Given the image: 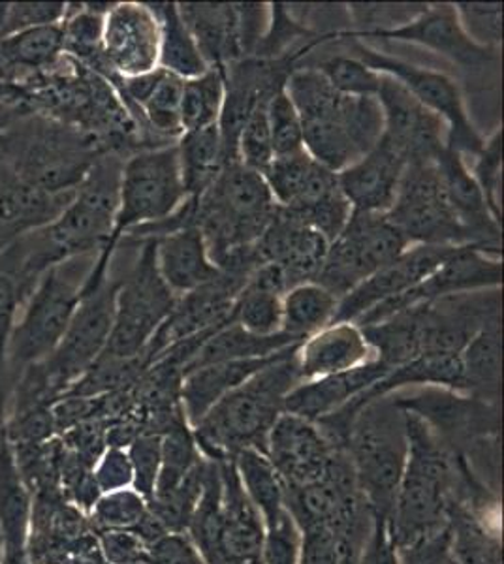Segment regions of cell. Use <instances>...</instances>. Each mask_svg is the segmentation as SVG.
<instances>
[{
    "label": "cell",
    "instance_id": "cell-60",
    "mask_svg": "<svg viewBox=\"0 0 504 564\" xmlns=\"http://www.w3.org/2000/svg\"><path fill=\"white\" fill-rule=\"evenodd\" d=\"M2 558H4V542H2V534H0V564H2Z\"/></svg>",
    "mask_w": 504,
    "mask_h": 564
},
{
    "label": "cell",
    "instance_id": "cell-42",
    "mask_svg": "<svg viewBox=\"0 0 504 564\" xmlns=\"http://www.w3.org/2000/svg\"><path fill=\"white\" fill-rule=\"evenodd\" d=\"M314 166L317 161H313L307 151L288 156H275L262 172L264 181L274 196L275 206L281 209L296 206L305 191Z\"/></svg>",
    "mask_w": 504,
    "mask_h": 564
},
{
    "label": "cell",
    "instance_id": "cell-53",
    "mask_svg": "<svg viewBox=\"0 0 504 564\" xmlns=\"http://www.w3.org/2000/svg\"><path fill=\"white\" fill-rule=\"evenodd\" d=\"M106 564H146L148 545L132 531L95 532Z\"/></svg>",
    "mask_w": 504,
    "mask_h": 564
},
{
    "label": "cell",
    "instance_id": "cell-39",
    "mask_svg": "<svg viewBox=\"0 0 504 564\" xmlns=\"http://www.w3.org/2000/svg\"><path fill=\"white\" fill-rule=\"evenodd\" d=\"M448 525L455 564H501V545L492 539L473 513L452 500L448 508Z\"/></svg>",
    "mask_w": 504,
    "mask_h": 564
},
{
    "label": "cell",
    "instance_id": "cell-30",
    "mask_svg": "<svg viewBox=\"0 0 504 564\" xmlns=\"http://www.w3.org/2000/svg\"><path fill=\"white\" fill-rule=\"evenodd\" d=\"M31 521L32 491L21 476L12 446L4 435L0 443V534L4 553H26Z\"/></svg>",
    "mask_w": 504,
    "mask_h": 564
},
{
    "label": "cell",
    "instance_id": "cell-41",
    "mask_svg": "<svg viewBox=\"0 0 504 564\" xmlns=\"http://www.w3.org/2000/svg\"><path fill=\"white\" fill-rule=\"evenodd\" d=\"M428 4H348L346 12L354 23L352 31H341L345 36L362 42L365 39H375L378 34L396 31L415 21Z\"/></svg>",
    "mask_w": 504,
    "mask_h": 564
},
{
    "label": "cell",
    "instance_id": "cell-37",
    "mask_svg": "<svg viewBox=\"0 0 504 564\" xmlns=\"http://www.w3.org/2000/svg\"><path fill=\"white\" fill-rule=\"evenodd\" d=\"M339 300L317 282H303L282 295V334L305 340L330 326L337 311Z\"/></svg>",
    "mask_w": 504,
    "mask_h": 564
},
{
    "label": "cell",
    "instance_id": "cell-12",
    "mask_svg": "<svg viewBox=\"0 0 504 564\" xmlns=\"http://www.w3.org/2000/svg\"><path fill=\"white\" fill-rule=\"evenodd\" d=\"M386 215L410 245H473L448 204L437 162L407 164L396 202Z\"/></svg>",
    "mask_w": 504,
    "mask_h": 564
},
{
    "label": "cell",
    "instance_id": "cell-7",
    "mask_svg": "<svg viewBox=\"0 0 504 564\" xmlns=\"http://www.w3.org/2000/svg\"><path fill=\"white\" fill-rule=\"evenodd\" d=\"M95 260L96 257L72 258L40 276L8 340L7 367L12 384L25 367L44 361L58 347L82 302L85 281Z\"/></svg>",
    "mask_w": 504,
    "mask_h": 564
},
{
    "label": "cell",
    "instance_id": "cell-11",
    "mask_svg": "<svg viewBox=\"0 0 504 564\" xmlns=\"http://www.w3.org/2000/svg\"><path fill=\"white\" fill-rule=\"evenodd\" d=\"M409 247L386 213L352 212L343 231L328 247L314 282L343 300L360 282L394 262Z\"/></svg>",
    "mask_w": 504,
    "mask_h": 564
},
{
    "label": "cell",
    "instance_id": "cell-16",
    "mask_svg": "<svg viewBox=\"0 0 504 564\" xmlns=\"http://www.w3.org/2000/svg\"><path fill=\"white\" fill-rule=\"evenodd\" d=\"M103 53L116 76H143L159 68L160 23L151 4L116 2L104 18Z\"/></svg>",
    "mask_w": 504,
    "mask_h": 564
},
{
    "label": "cell",
    "instance_id": "cell-43",
    "mask_svg": "<svg viewBox=\"0 0 504 564\" xmlns=\"http://www.w3.org/2000/svg\"><path fill=\"white\" fill-rule=\"evenodd\" d=\"M148 510V500L136 494L135 489H119L100 495L87 518L95 532L132 531L146 518Z\"/></svg>",
    "mask_w": 504,
    "mask_h": 564
},
{
    "label": "cell",
    "instance_id": "cell-6",
    "mask_svg": "<svg viewBox=\"0 0 504 564\" xmlns=\"http://www.w3.org/2000/svg\"><path fill=\"white\" fill-rule=\"evenodd\" d=\"M194 199L192 226L204 234L215 265L262 238L277 206L262 174L242 162L226 164L223 174Z\"/></svg>",
    "mask_w": 504,
    "mask_h": 564
},
{
    "label": "cell",
    "instance_id": "cell-20",
    "mask_svg": "<svg viewBox=\"0 0 504 564\" xmlns=\"http://www.w3.org/2000/svg\"><path fill=\"white\" fill-rule=\"evenodd\" d=\"M337 449L317 423L282 412L269 431L266 456L285 486L298 488L322 480Z\"/></svg>",
    "mask_w": 504,
    "mask_h": 564
},
{
    "label": "cell",
    "instance_id": "cell-59",
    "mask_svg": "<svg viewBox=\"0 0 504 564\" xmlns=\"http://www.w3.org/2000/svg\"><path fill=\"white\" fill-rule=\"evenodd\" d=\"M8 399H10L8 393H0V443H2V438L7 435L4 427H7Z\"/></svg>",
    "mask_w": 504,
    "mask_h": 564
},
{
    "label": "cell",
    "instance_id": "cell-2",
    "mask_svg": "<svg viewBox=\"0 0 504 564\" xmlns=\"http://www.w3.org/2000/svg\"><path fill=\"white\" fill-rule=\"evenodd\" d=\"M296 352L256 372L192 427L205 459L232 462L242 449L249 448L266 454L269 431L285 412V399L301 382Z\"/></svg>",
    "mask_w": 504,
    "mask_h": 564
},
{
    "label": "cell",
    "instance_id": "cell-14",
    "mask_svg": "<svg viewBox=\"0 0 504 564\" xmlns=\"http://www.w3.org/2000/svg\"><path fill=\"white\" fill-rule=\"evenodd\" d=\"M503 286V257L492 254L479 245H461L452 254L415 289L380 303L360 321L357 327L371 326L396 315L405 308L431 303L447 295L474 292V290L501 289Z\"/></svg>",
    "mask_w": 504,
    "mask_h": 564
},
{
    "label": "cell",
    "instance_id": "cell-45",
    "mask_svg": "<svg viewBox=\"0 0 504 564\" xmlns=\"http://www.w3.org/2000/svg\"><path fill=\"white\" fill-rule=\"evenodd\" d=\"M268 122L275 156H288L305 151L301 117L285 87L269 98Z\"/></svg>",
    "mask_w": 504,
    "mask_h": 564
},
{
    "label": "cell",
    "instance_id": "cell-4",
    "mask_svg": "<svg viewBox=\"0 0 504 564\" xmlns=\"http://www.w3.org/2000/svg\"><path fill=\"white\" fill-rule=\"evenodd\" d=\"M186 198L175 143L128 154L122 164L119 212L114 234L108 245L98 252L85 281V289H96L108 281L109 265L127 234L167 220L185 204Z\"/></svg>",
    "mask_w": 504,
    "mask_h": 564
},
{
    "label": "cell",
    "instance_id": "cell-1",
    "mask_svg": "<svg viewBox=\"0 0 504 564\" xmlns=\"http://www.w3.org/2000/svg\"><path fill=\"white\" fill-rule=\"evenodd\" d=\"M108 153L90 135L21 106L0 129V164L47 193H71Z\"/></svg>",
    "mask_w": 504,
    "mask_h": 564
},
{
    "label": "cell",
    "instance_id": "cell-56",
    "mask_svg": "<svg viewBox=\"0 0 504 564\" xmlns=\"http://www.w3.org/2000/svg\"><path fill=\"white\" fill-rule=\"evenodd\" d=\"M357 564H399L396 544L389 534L388 521L373 520V529L365 540Z\"/></svg>",
    "mask_w": 504,
    "mask_h": 564
},
{
    "label": "cell",
    "instance_id": "cell-49",
    "mask_svg": "<svg viewBox=\"0 0 504 564\" xmlns=\"http://www.w3.org/2000/svg\"><path fill=\"white\" fill-rule=\"evenodd\" d=\"M127 454L135 476L132 489L149 502L162 465V436L157 433H141L130 443Z\"/></svg>",
    "mask_w": 504,
    "mask_h": 564
},
{
    "label": "cell",
    "instance_id": "cell-36",
    "mask_svg": "<svg viewBox=\"0 0 504 564\" xmlns=\"http://www.w3.org/2000/svg\"><path fill=\"white\" fill-rule=\"evenodd\" d=\"M501 343V322H493L484 329H480L461 350V366L469 395L498 403Z\"/></svg>",
    "mask_w": 504,
    "mask_h": 564
},
{
    "label": "cell",
    "instance_id": "cell-15",
    "mask_svg": "<svg viewBox=\"0 0 504 564\" xmlns=\"http://www.w3.org/2000/svg\"><path fill=\"white\" fill-rule=\"evenodd\" d=\"M396 403L403 411L412 412L433 430L448 448L460 454L461 446L476 444L501 430L498 403L474 395H461L447 388H426L409 398L397 395Z\"/></svg>",
    "mask_w": 504,
    "mask_h": 564
},
{
    "label": "cell",
    "instance_id": "cell-34",
    "mask_svg": "<svg viewBox=\"0 0 504 564\" xmlns=\"http://www.w3.org/2000/svg\"><path fill=\"white\" fill-rule=\"evenodd\" d=\"M160 23L159 68L181 79H192L210 70L189 26L181 18L178 2L151 4Z\"/></svg>",
    "mask_w": 504,
    "mask_h": 564
},
{
    "label": "cell",
    "instance_id": "cell-51",
    "mask_svg": "<svg viewBox=\"0 0 504 564\" xmlns=\"http://www.w3.org/2000/svg\"><path fill=\"white\" fill-rule=\"evenodd\" d=\"M300 527L287 510L274 525L266 527L262 564H300Z\"/></svg>",
    "mask_w": 504,
    "mask_h": 564
},
{
    "label": "cell",
    "instance_id": "cell-58",
    "mask_svg": "<svg viewBox=\"0 0 504 564\" xmlns=\"http://www.w3.org/2000/svg\"><path fill=\"white\" fill-rule=\"evenodd\" d=\"M20 108L21 104H0V129L15 116V111Z\"/></svg>",
    "mask_w": 504,
    "mask_h": 564
},
{
    "label": "cell",
    "instance_id": "cell-35",
    "mask_svg": "<svg viewBox=\"0 0 504 564\" xmlns=\"http://www.w3.org/2000/svg\"><path fill=\"white\" fill-rule=\"evenodd\" d=\"M232 462L245 494L262 516L264 527L274 525L287 512V488L281 476L275 470L268 456L258 449H242Z\"/></svg>",
    "mask_w": 504,
    "mask_h": 564
},
{
    "label": "cell",
    "instance_id": "cell-57",
    "mask_svg": "<svg viewBox=\"0 0 504 564\" xmlns=\"http://www.w3.org/2000/svg\"><path fill=\"white\" fill-rule=\"evenodd\" d=\"M21 97H23L21 87L0 82V104H21Z\"/></svg>",
    "mask_w": 504,
    "mask_h": 564
},
{
    "label": "cell",
    "instance_id": "cell-33",
    "mask_svg": "<svg viewBox=\"0 0 504 564\" xmlns=\"http://www.w3.org/2000/svg\"><path fill=\"white\" fill-rule=\"evenodd\" d=\"M360 329L364 332L375 359L388 369L421 356V305L405 308Z\"/></svg>",
    "mask_w": 504,
    "mask_h": 564
},
{
    "label": "cell",
    "instance_id": "cell-23",
    "mask_svg": "<svg viewBox=\"0 0 504 564\" xmlns=\"http://www.w3.org/2000/svg\"><path fill=\"white\" fill-rule=\"evenodd\" d=\"M435 162L439 167L442 191L447 194L448 204L452 207L453 215L460 220V225L465 228L473 245H479L492 254L503 257L501 225L487 209L484 194L476 185L465 159L447 148Z\"/></svg>",
    "mask_w": 504,
    "mask_h": 564
},
{
    "label": "cell",
    "instance_id": "cell-29",
    "mask_svg": "<svg viewBox=\"0 0 504 564\" xmlns=\"http://www.w3.org/2000/svg\"><path fill=\"white\" fill-rule=\"evenodd\" d=\"M178 7L210 68L224 70L243 58L236 4L178 2Z\"/></svg>",
    "mask_w": 504,
    "mask_h": 564
},
{
    "label": "cell",
    "instance_id": "cell-27",
    "mask_svg": "<svg viewBox=\"0 0 504 564\" xmlns=\"http://www.w3.org/2000/svg\"><path fill=\"white\" fill-rule=\"evenodd\" d=\"M300 345L268 356V358L221 361V364H211V366L186 372L181 380L179 399H181V406H183L189 425L194 427L224 395H228L230 391L245 384L247 380L255 377L256 372L262 371L275 361H281V359L292 356Z\"/></svg>",
    "mask_w": 504,
    "mask_h": 564
},
{
    "label": "cell",
    "instance_id": "cell-48",
    "mask_svg": "<svg viewBox=\"0 0 504 564\" xmlns=\"http://www.w3.org/2000/svg\"><path fill=\"white\" fill-rule=\"evenodd\" d=\"M64 2H8L0 4V39L44 26H57L66 18Z\"/></svg>",
    "mask_w": 504,
    "mask_h": 564
},
{
    "label": "cell",
    "instance_id": "cell-18",
    "mask_svg": "<svg viewBox=\"0 0 504 564\" xmlns=\"http://www.w3.org/2000/svg\"><path fill=\"white\" fill-rule=\"evenodd\" d=\"M375 39L421 45L429 52L448 58L450 63L469 74L490 70L501 61L498 50L484 47L469 39V34L461 25L455 4L447 2L428 4V8L415 21H410L409 25L378 34Z\"/></svg>",
    "mask_w": 504,
    "mask_h": 564
},
{
    "label": "cell",
    "instance_id": "cell-9",
    "mask_svg": "<svg viewBox=\"0 0 504 564\" xmlns=\"http://www.w3.org/2000/svg\"><path fill=\"white\" fill-rule=\"evenodd\" d=\"M140 243L135 268L119 281L114 329L103 352L109 358H136L146 352L154 334L178 305V295L160 276L154 239H143Z\"/></svg>",
    "mask_w": 504,
    "mask_h": 564
},
{
    "label": "cell",
    "instance_id": "cell-47",
    "mask_svg": "<svg viewBox=\"0 0 504 564\" xmlns=\"http://www.w3.org/2000/svg\"><path fill=\"white\" fill-rule=\"evenodd\" d=\"M476 185L484 194L487 209L492 212L493 218L501 225L503 218V130L497 129L492 138H487L484 148L474 156V166L471 170Z\"/></svg>",
    "mask_w": 504,
    "mask_h": 564
},
{
    "label": "cell",
    "instance_id": "cell-13",
    "mask_svg": "<svg viewBox=\"0 0 504 564\" xmlns=\"http://www.w3.org/2000/svg\"><path fill=\"white\" fill-rule=\"evenodd\" d=\"M119 281H106L93 290H84L82 302L72 316L58 347L50 358L40 361L53 384L68 393L72 384L89 371L108 347L114 329Z\"/></svg>",
    "mask_w": 504,
    "mask_h": 564
},
{
    "label": "cell",
    "instance_id": "cell-5",
    "mask_svg": "<svg viewBox=\"0 0 504 564\" xmlns=\"http://www.w3.org/2000/svg\"><path fill=\"white\" fill-rule=\"evenodd\" d=\"M345 449L373 520L389 523L409 454L405 412L394 393L373 399L357 411Z\"/></svg>",
    "mask_w": 504,
    "mask_h": 564
},
{
    "label": "cell",
    "instance_id": "cell-40",
    "mask_svg": "<svg viewBox=\"0 0 504 564\" xmlns=\"http://www.w3.org/2000/svg\"><path fill=\"white\" fill-rule=\"evenodd\" d=\"M230 322L260 337L281 334L282 295L256 282H245L232 305Z\"/></svg>",
    "mask_w": 504,
    "mask_h": 564
},
{
    "label": "cell",
    "instance_id": "cell-10",
    "mask_svg": "<svg viewBox=\"0 0 504 564\" xmlns=\"http://www.w3.org/2000/svg\"><path fill=\"white\" fill-rule=\"evenodd\" d=\"M337 40H348L354 57L360 58L362 63L378 74L394 77L423 108L429 109L435 116L441 117L447 124L448 149L460 153L461 156H465V154L476 156L482 151L485 138L480 134L479 129L471 121L465 108V100H463V93L452 77L442 72L431 70V68L410 65L401 58L389 57L386 53L377 52L360 40L345 36L341 31H339Z\"/></svg>",
    "mask_w": 504,
    "mask_h": 564
},
{
    "label": "cell",
    "instance_id": "cell-44",
    "mask_svg": "<svg viewBox=\"0 0 504 564\" xmlns=\"http://www.w3.org/2000/svg\"><path fill=\"white\" fill-rule=\"evenodd\" d=\"M326 77L333 89L345 97H377L383 74L373 70L354 55H335L311 65Z\"/></svg>",
    "mask_w": 504,
    "mask_h": 564
},
{
    "label": "cell",
    "instance_id": "cell-38",
    "mask_svg": "<svg viewBox=\"0 0 504 564\" xmlns=\"http://www.w3.org/2000/svg\"><path fill=\"white\" fill-rule=\"evenodd\" d=\"M224 104V70L210 68L199 77L183 82L181 127L183 132L217 124Z\"/></svg>",
    "mask_w": 504,
    "mask_h": 564
},
{
    "label": "cell",
    "instance_id": "cell-22",
    "mask_svg": "<svg viewBox=\"0 0 504 564\" xmlns=\"http://www.w3.org/2000/svg\"><path fill=\"white\" fill-rule=\"evenodd\" d=\"M407 164V159L380 138L369 153L339 172V188L352 212L388 213L396 202Z\"/></svg>",
    "mask_w": 504,
    "mask_h": 564
},
{
    "label": "cell",
    "instance_id": "cell-8",
    "mask_svg": "<svg viewBox=\"0 0 504 564\" xmlns=\"http://www.w3.org/2000/svg\"><path fill=\"white\" fill-rule=\"evenodd\" d=\"M125 154L106 153L76 186L68 207L44 228L61 262L77 257H98L108 245L119 212Z\"/></svg>",
    "mask_w": 504,
    "mask_h": 564
},
{
    "label": "cell",
    "instance_id": "cell-55",
    "mask_svg": "<svg viewBox=\"0 0 504 564\" xmlns=\"http://www.w3.org/2000/svg\"><path fill=\"white\" fill-rule=\"evenodd\" d=\"M146 564H207L185 532H168L148 545Z\"/></svg>",
    "mask_w": 504,
    "mask_h": 564
},
{
    "label": "cell",
    "instance_id": "cell-31",
    "mask_svg": "<svg viewBox=\"0 0 504 564\" xmlns=\"http://www.w3.org/2000/svg\"><path fill=\"white\" fill-rule=\"evenodd\" d=\"M300 343V339L282 334V332L269 335V337H260V335L249 334L239 324L228 322L223 327H218L217 332L205 340L196 356L191 359V364L185 367L183 377L189 371L211 366V364H221V361L268 358V356L296 347Z\"/></svg>",
    "mask_w": 504,
    "mask_h": 564
},
{
    "label": "cell",
    "instance_id": "cell-25",
    "mask_svg": "<svg viewBox=\"0 0 504 564\" xmlns=\"http://www.w3.org/2000/svg\"><path fill=\"white\" fill-rule=\"evenodd\" d=\"M388 371V367H384L378 359H371L351 371L303 380L285 399V412L309 422H320L341 411L352 399L369 390L371 386L377 384Z\"/></svg>",
    "mask_w": 504,
    "mask_h": 564
},
{
    "label": "cell",
    "instance_id": "cell-50",
    "mask_svg": "<svg viewBox=\"0 0 504 564\" xmlns=\"http://www.w3.org/2000/svg\"><path fill=\"white\" fill-rule=\"evenodd\" d=\"M469 39L484 47L498 50L503 42V4H455Z\"/></svg>",
    "mask_w": 504,
    "mask_h": 564
},
{
    "label": "cell",
    "instance_id": "cell-28",
    "mask_svg": "<svg viewBox=\"0 0 504 564\" xmlns=\"http://www.w3.org/2000/svg\"><path fill=\"white\" fill-rule=\"evenodd\" d=\"M153 239L160 276L178 297L202 289L221 275L211 260L204 234L196 226H183Z\"/></svg>",
    "mask_w": 504,
    "mask_h": 564
},
{
    "label": "cell",
    "instance_id": "cell-17",
    "mask_svg": "<svg viewBox=\"0 0 504 564\" xmlns=\"http://www.w3.org/2000/svg\"><path fill=\"white\" fill-rule=\"evenodd\" d=\"M377 100L383 108L384 134L392 148L412 162H435L447 149V124L423 108L394 77L383 76Z\"/></svg>",
    "mask_w": 504,
    "mask_h": 564
},
{
    "label": "cell",
    "instance_id": "cell-52",
    "mask_svg": "<svg viewBox=\"0 0 504 564\" xmlns=\"http://www.w3.org/2000/svg\"><path fill=\"white\" fill-rule=\"evenodd\" d=\"M98 494L132 488V465L125 448H106L90 470Z\"/></svg>",
    "mask_w": 504,
    "mask_h": 564
},
{
    "label": "cell",
    "instance_id": "cell-46",
    "mask_svg": "<svg viewBox=\"0 0 504 564\" xmlns=\"http://www.w3.org/2000/svg\"><path fill=\"white\" fill-rule=\"evenodd\" d=\"M268 102L269 98L256 104L237 138V161L258 174H262L275 159L269 134Z\"/></svg>",
    "mask_w": 504,
    "mask_h": 564
},
{
    "label": "cell",
    "instance_id": "cell-24",
    "mask_svg": "<svg viewBox=\"0 0 504 564\" xmlns=\"http://www.w3.org/2000/svg\"><path fill=\"white\" fill-rule=\"evenodd\" d=\"M74 193H47L13 177L0 164V250L26 234L53 225Z\"/></svg>",
    "mask_w": 504,
    "mask_h": 564
},
{
    "label": "cell",
    "instance_id": "cell-21",
    "mask_svg": "<svg viewBox=\"0 0 504 564\" xmlns=\"http://www.w3.org/2000/svg\"><path fill=\"white\" fill-rule=\"evenodd\" d=\"M328 239L309 226L288 217L277 207L274 220L253 249L260 263H275L281 270L288 290L314 282L326 258Z\"/></svg>",
    "mask_w": 504,
    "mask_h": 564
},
{
    "label": "cell",
    "instance_id": "cell-19",
    "mask_svg": "<svg viewBox=\"0 0 504 564\" xmlns=\"http://www.w3.org/2000/svg\"><path fill=\"white\" fill-rule=\"evenodd\" d=\"M458 247L437 245H410L409 249L394 262L375 271L356 289L339 300L333 322H356L380 303L415 289L426 276L431 275Z\"/></svg>",
    "mask_w": 504,
    "mask_h": 564
},
{
    "label": "cell",
    "instance_id": "cell-3",
    "mask_svg": "<svg viewBox=\"0 0 504 564\" xmlns=\"http://www.w3.org/2000/svg\"><path fill=\"white\" fill-rule=\"evenodd\" d=\"M403 412L409 454L389 518V534L396 550L447 525L453 484L460 475L458 454L421 417Z\"/></svg>",
    "mask_w": 504,
    "mask_h": 564
},
{
    "label": "cell",
    "instance_id": "cell-32",
    "mask_svg": "<svg viewBox=\"0 0 504 564\" xmlns=\"http://www.w3.org/2000/svg\"><path fill=\"white\" fill-rule=\"evenodd\" d=\"M175 145L186 196L200 198L228 164L218 127L213 124L205 129L183 132Z\"/></svg>",
    "mask_w": 504,
    "mask_h": 564
},
{
    "label": "cell",
    "instance_id": "cell-54",
    "mask_svg": "<svg viewBox=\"0 0 504 564\" xmlns=\"http://www.w3.org/2000/svg\"><path fill=\"white\" fill-rule=\"evenodd\" d=\"M450 525L428 532L412 544L397 550L399 564H448L450 563Z\"/></svg>",
    "mask_w": 504,
    "mask_h": 564
},
{
    "label": "cell",
    "instance_id": "cell-26",
    "mask_svg": "<svg viewBox=\"0 0 504 564\" xmlns=\"http://www.w3.org/2000/svg\"><path fill=\"white\" fill-rule=\"evenodd\" d=\"M371 359H375V354L354 322H332L301 340L296 352V367L303 382L351 371Z\"/></svg>",
    "mask_w": 504,
    "mask_h": 564
}]
</instances>
